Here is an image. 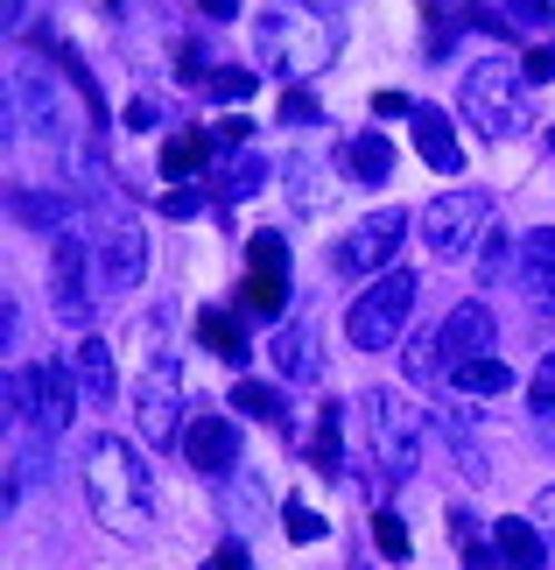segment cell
Returning a JSON list of instances; mask_svg holds the SVG:
<instances>
[{"mask_svg": "<svg viewBox=\"0 0 555 570\" xmlns=\"http://www.w3.org/2000/svg\"><path fill=\"white\" fill-rule=\"evenodd\" d=\"M303 120H317V92H309V85H288L281 92V127H303Z\"/></svg>", "mask_w": 555, "mask_h": 570, "instance_id": "35", "label": "cell"}, {"mask_svg": "<svg viewBox=\"0 0 555 570\" xmlns=\"http://www.w3.org/2000/svg\"><path fill=\"white\" fill-rule=\"evenodd\" d=\"M8 212H14L29 233H63V226L78 218V197H57V190H14V197H8Z\"/></svg>", "mask_w": 555, "mask_h": 570, "instance_id": "20", "label": "cell"}, {"mask_svg": "<svg viewBox=\"0 0 555 570\" xmlns=\"http://www.w3.org/2000/svg\"><path fill=\"white\" fill-rule=\"evenodd\" d=\"M14 99L29 106V127L36 135H50V141H63L78 127V106L57 92V78L50 71H36V63H21V78H14Z\"/></svg>", "mask_w": 555, "mask_h": 570, "instance_id": "12", "label": "cell"}, {"mask_svg": "<svg viewBox=\"0 0 555 570\" xmlns=\"http://www.w3.org/2000/svg\"><path fill=\"white\" fill-rule=\"evenodd\" d=\"M493 542H499V557H506V570H542V529L535 521H493Z\"/></svg>", "mask_w": 555, "mask_h": 570, "instance_id": "24", "label": "cell"}, {"mask_svg": "<svg viewBox=\"0 0 555 570\" xmlns=\"http://www.w3.org/2000/svg\"><path fill=\"white\" fill-rule=\"evenodd\" d=\"M176 451L190 458V472L226 479L239 465V423H232V415H218V409H205V415H190V423H184V444H176Z\"/></svg>", "mask_w": 555, "mask_h": 570, "instance_id": "9", "label": "cell"}, {"mask_svg": "<svg viewBox=\"0 0 555 570\" xmlns=\"http://www.w3.org/2000/svg\"><path fill=\"white\" fill-rule=\"evenodd\" d=\"M408 127H415V148H422V163H429V169H443V177H457V169H464V148H457V135H450V114H443V106H415V114H408Z\"/></svg>", "mask_w": 555, "mask_h": 570, "instance_id": "17", "label": "cell"}, {"mask_svg": "<svg viewBox=\"0 0 555 570\" xmlns=\"http://www.w3.org/2000/svg\"><path fill=\"white\" fill-rule=\"evenodd\" d=\"M436 353H443V338H415L408 353H402V366H408V381H415V387H429L436 374H450V366H443Z\"/></svg>", "mask_w": 555, "mask_h": 570, "instance_id": "30", "label": "cell"}, {"mask_svg": "<svg viewBox=\"0 0 555 570\" xmlns=\"http://www.w3.org/2000/svg\"><path fill=\"white\" fill-rule=\"evenodd\" d=\"M135 423L155 451L184 444V381H176V366H162V374H148L135 387Z\"/></svg>", "mask_w": 555, "mask_h": 570, "instance_id": "8", "label": "cell"}, {"mask_svg": "<svg viewBox=\"0 0 555 570\" xmlns=\"http://www.w3.org/2000/svg\"><path fill=\"white\" fill-rule=\"evenodd\" d=\"M521 71L535 78V85H548V78H555V50H527V63H521Z\"/></svg>", "mask_w": 555, "mask_h": 570, "instance_id": "40", "label": "cell"}, {"mask_svg": "<svg viewBox=\"0 0 555 570\" xmlns=\"http://www.w3.org/2000/svg\"><path fill=\"white\" fill-rule=\"evenodd\" d=\"M260 177H268V163H260L254 148H247V156L226 169V190H232V197H254V190H260Z\"/></svg>", "mask_w": 555, "mask_h": 570, "instance_id": "34", "label": "cell"}, {"mask_svg": "<svg viewBox=\"0 0 555 570\" xmlns=\"http://www.w3.org/2000/svg\"><path fill=\"white\" fill-rule=\"evenodd\" d=\"M485 233H493V197L485 190H443L422 205V239H429L436 261H464Z\"/></svg>", "mask_w": 555, "mask_h": 570, "instance_id": "6", "label": "cell"}, {"mask_svg": "<svg viewBox=\"0 0 555 570\" xmlns=\"http://www.w3.org/2000/svg\"><path fill=\"white\" fill-rule=\"evenodd\" d=\"M281 529H288V542H324V535H330V521H324L317 508H303V500H288Z\"/></svg>", "mask_w": 555, "mask_h": 570, "instance_id": "31", "label": "cell"}, {"mask_svg": "<svg viewBox=\"0 0 555 570\" xmlns=\"http://www.w3.org/2000/svg\"><path fill=\"white\" fill-rule=\"evenodd\" d=\"M50 289H57V317H63V324H85V317H92V296H85V247H78L71 233H57Z\"/></svg>", "mask_w": 555, "mask_h": 570, "instance_id": "14", "label": "cell"}, {"mask_svg": "<svg viewBox=\"0 0 555 570\" xmlns=\"http://www.w3.org/2000/svg\"><path fill=\"white\" fill-rule=\"evenodd\" d=\"M521 63L514 57H478L472 71H464V85H457V99H464V120L478 127V135H493V141H506V135H521Z\"/></svg>", "mask_w": 555, "mask_h": 570, "instance_id": "3", "label": "cell"}, {"mask_svg": "<svg viewBox=\"0 0 555 570\" xmlns=\"http://www.w3.org/2000/svg\"><path fill=\"white\" fill-rule=\"evenodd\" d=\"M63 366H71V381H78V394H85L92 409H106V402L120 394V374H113V345H106V338H78V353L63 360Z\"/></svg>", "mask_w": 555, "mask_h": 570, "instance_id": "16", "label": "cell"}, {"mask_svg": "<svg viewBox=\"0 0 555 570\" xmlns=\"http://www.w3.org/2000/svg\"><path fill=\"white\" fill-rule=\"evenodd\" d=\"M535 521H542V529H548V535H555V487H548V493H542V500H535Z\"/></svg>", "mask_w": 555, "mask_h": 570, "instance_id": "46", "label": "cell"}, {"mask_svg": "<svg viewBox=\"0 0 555 570\" xmlns=\"http://www.w3.org/2000/svg\"><path fill=\"white\" fill-rule=\"evenodd\" d=\"M197 212H205V197H197V190H169L162 197V218H197Z\"/></svg>", "mask_w": 555, "mask_h": 570, "instance_id": "38", "label": "cell"}, {"mask_svg": "<svg viewBox=\"0 0 555 570\" xmlns=\"http://www.w3.org/2000/svg\"><path fill=\"white\" fill-rule=\"evenodd\" d=\"M197 14H211V21H232V14H239V0H197Z\"/></svg>", "mask_w": 555, "mask_h": 570, "instance_id": "45", "label": "cell"}, {"mask_svg": "<svg viewBox=\"0 0 555 570\" xmlns=\"http://www.w3.org/2000/svg\"><path fill=\"white\" fill-rule=\"evenodd\" d=\"M21 374H29V423L42 436H63V430H71V409H78L71 366H21Z\"/></svg>", "mask_w": 555, "mask_h": 570, "instance_id": "11", "label": "cell"}, {"mask_svg": "<svg viewBox=\"0 0 555 570\" xmlns=\"http://www.w3.org/2000/svg\"><path fill=\"white\" fill-rule=\"evenodd\" d=\"M464 570H506V557L485 550V542H472V550H464Z\"/></svg>", "mask_w": 555, "mask_h": 570, "instance_id": "41", "label": "cell"}, {"mask_svg": "<svg viewBox=\"0 0 555 570\" xmlns=\"http://www.w3.org/2000/svg\"><path fill=\"white\" fill-rule=\"evenodd\" d=\"M527 402H535V415H542V423L555 430V353L535 366V381H527Z\"/></svg>", "mask_w": 555, "mask_h": 570, "instance_id": "33", "label": "cell"}, {"mask_svg": "<svg viewBox=\"0 0 555 570\" xmlns=\"http://www.w3.org/2000/svg\"><path fill=\"white\" fill-rule=\"evenodd\" d=\"M205 92H211V99H226V106H239V99H254V92H260V71H247V63H226V71H211V78H205Z\"/></svg>", "mask_w": 555, "mask_h": 570, "instance_id": "28", "label": "cell"}, {"mask_svg": "<svg viewBox=\"0 0 555 570\" xmlns=\"http://www.w3.org/2000/svg\"><path fill=\"white\" fill-rule=\"evenodd\" d=\"M402 233H408V212L402 205H380L373 218H359V233L345 239V268H359V275H373V268H387L394 254H402Z\"/></svg>", "mask_w": 555, "mask_h": 570, "instance_id": "10", "label": "cell"}, {"mask_svg": "<svg viewBox=\"0 0 555 570\" xmlns=\"http://www.w3.org/2000/svg\"><path fill=\"white\" fill-rule=\"evenodd\" d=\"M521 289L535 311H555V226L521 239Z\"/></svg>", "mask_w": 555, "mask_h": 570, "instance_id": "18", "label": "cell"}, {"mask_svg": "<svg viewBox=\"0 0 555 570\" xmlns=\"http://www.w3.org/2000/svg\"><path fill=\"white\" fill-rule=\"evenodd\" d=\"M338 169L351 184H387L394 177V148H387V135H373V127H359V135H345V148H338Z\"/></svg>", "mask_w": 555, "mask_h": 570, "instance_id": "19", "label": "cell"}, {"mask_svg": "<svg viewBox=\"0 0 555 570\" xmlns=\"http://www.w3.org/2000/svg\"><path fill=\"white\" fill-rule=\"evenodd\" d=\"M338 42H345V29L324 8H309V0H281V8H268L260 29H254V63L275 71V78H288V85H309L317 71H330Z\"/></svg>", "mask_w": 555, "mask_h": 570, "instance_id": "1", "label": "cell"}, {"mask_svg": "<svg viewBox=\"0 0 555 570\" xmlns=\"http://www.w3.org/2000/svg\"><path fill=\"white\" fill-rule=\"evenodd\" d=\"M288 197H296V212H324L330 205V184H324V169L309 163V156L288 163Z\"/></svg>", "mask_w": 555, "mask_h": 570, "instance_id": "27", "label": "cell"}, {"mask_svg": "<svg viewBox=\"0 0 555 570\" xmlns=\"http://www.w3.org/2000/svg\"><path fill=\"white\" fill-rule=\"evenodd\" d=\"M450 387L457 394H506L514 387V366L506 360H464V366H450Z\"/></svg>", "mask_w": 555, "mask_h": 570, "instance_id": "26", "label": "cell"}, {"mask_svg": "<svg viewBox=\"0 0 555 570\" xmlns=\"http://www.w3.org/2000/svg\"><path fill=\"white\" fill-rule=\"evenodd\" d=\"M514 8H521L527 29H542V21H548V0H514Z\"/></svg>", "mask_w": 555, "mask_h": 570, "instance_id": "44", "label": "cell"}, {"mask_svg": "<svg viewBox=\"0 0 555 570\" xmlns=\"http://www.w3.org/2000/svg\"><path fill=\"white\" fill-rule=\"evenodd\" d=\"M281 303H288V247H281V233H254L247 239L239 311H247V317H281Z\"/></svg>", "mask_w": 555, "mask_h": 570, "instance_id": "7", "label": "cell"}, {"mask_svg": "<svg viewBox=\"0 0 555 570\" xmlns=\"http://www.w3.org/2000/svg\"><path fill=\"white\" fill-rule=\"evenodd\" d=\"M443 353H450V366H464V360H493V311H485L478 296L450 311V324H443Z\"/></svg>", "mask_w": 555, "mask_h": 570, "instance_id": "15", "label": "cell"}, {"mask_svg": "<svg viewBox=\"0 0 555 570\" xmlns=\"http://www.w3.org/2000/svg\"><path fill=\"white\" fill-rule=\"evenodd\" d=\"M211 148H218V135H211V127H176V135L162 141V177H169V184L197 177V169L211 163Z\"/></svg>", "mask_w": 555, "mask_h": 570, "instance_id": "21", "label": "cell"}, {"mask_svg": "<svg viewBox=\"0 0 555 570\" xmlns=\"http://www.w3.org/2000/svg\"><path fill=\"white\" fill-rule=\"evenodd\" d=\"M499 268H506V233H485V239H478V275L493 282Z\"/></svg>", "mask_w": 555, "mask_h": 570, "instance_id": "36", "label": "cell"}, {"mask_svg": "<svg viewBox=\"0 0 555 570\" xmlns=\"http://www.w3.org/2000/svg\"><path fill=\"white\" fill-rule=\"evenodd\" d=\"M247 127H254V120H239V114H226V120H218V127H211V135H218V141H226V148H232V141H247Z\"/></svg>", "mask_w": 555, "mask_h": 570, "instance_id": "42", "label": "cell"}, {"mask_svg": "<svg viewBox=\"0 0 555 570\" xmlns=\"http://www.w3.org/2000/svg\"><path fill=\"white\" fill-rule=\"evenodd\" d=\"M205 570H254V557H247V542H218L205 557Z\"/></svg>", "mask_w": 555, "mask_h": 570, "instance_id": "37", "label": "cell"}, {"mask_svg": "<svg viewBox=\"0 0 555 570\" xmlns=\"http://www.w3.org/2000/svg\"><path fill=\"white\" fill-rule=\"evenodd\" d=\"M309 465H317L324 479L345 472V402H324L317 409V436H309Z\"/></svg>", "mask_w": 555, "mask_h": 570, "instance_id": "22", "label": "cell"}, {"mask_svg": "<svg viewBox=\"0 0 555 570\" xmlns=\"http://www.w3.org/2000/svg\"><path fill=\"white\" fill-rule=\"evenodd\" d=\"M359 415H366L373 458L387 465V479H415V472H422V436H415V409H408V394H394V387H366V394H359Z\"/></svg>", "mask_w": 555, "mask_h": 570, "instance_id": "5", "label": "cell"}, {"mask_svg": "<svg viewBox=\"0 0 555 570\" xmlns=\"http://www.w3.org/2000/svg\"><path fill=\"white\" fill-rule=\"evenodd\" d=\"M275 366H281V381H317V332L309 324H281Z\"/></svg>", "mask_w": 555, "mask_h": 570, "instance_id": "23", "label": "cell"}, {"mask_svg": "<svg viewBox=\"0 0 555 570\" xmlns=\"http://www.w3.org/2000/svg\"><path fill=\"white\" fill-rule=\"evenodd\" d=\"M85 500H92V514L113 535H141L148 529L155 521V487H148V465L135 458V444L92 436V451H85Z\"/></svg>", "mask_w": 555, "mask_h": 570, "instance_id": "2", "label": "cell"}, {"mask_svg": "<svg viewBox=\"0 0 555 570\" xmlns=\"http://www.w3.org/2000/svg\"><path fill=\"white\" fill-rule=\"evenodd\" d=\"M99 268H106V289L127 296V289H141V275H148V239L141 226H113L99 239Z\"/></svg>", "mask_w": 555, "mask_h": 570, "instance_id": "13", "label": "cell"}, {"mask_svg": "<svg viewBox=\"0 0 555 570\" xmlns=\"http://www.w3.org/2000/svg\"><path fill=\"white\" fill-rule=\"evenodd\" d=\"M197 338H205L218 360L247 366V332H239V317H226V311H197Z\"/></svg>", "mask_w": 555, "mask_h": 570, "instance_id": "25", "label": "cell"}, {"mask_svg": "<svg viewBox=\"0 0 555 570\" xmlns=\"http://www.w3.org/2000/svg\"><path fill=\"white\" fill-rule=\"evenodd\" d=\"M415 296H422V282L408 275V268H387L373 289L345 311V332H351V345L359 353H387V345H402V332H408V317H415Z\"/></svg>", "mask_w": 555, "mask_h": 570, "instance_id": "4", "label": "cell"}, {"mask_svg": "<svg viewBox=\"0 0 555 570\" xmlns=\"http://www.w3.org/2000/svg\"><path fill=\"white\" fill-rule=\"evenodd\" d=\"M373 542H380V557L402 563V557H408V521L394 514V508H380V514H373Z\"/></svg>", "mask_w": 555, "mask_h": 570, "instance_id": "32", "label": "cell"}, {"mask_svg": "<svg viewBox=\"0 0 555 570\" xmlns=\"http://www.w3.org/2000/svg\"><path fill=\"white\" fill-rule=\"evenodd\" d=\"M450 542H457V550H472V542H478V514L472 508H450Z\"/></svg>", "mask_w": 555, "mask_h": 570, "instance_id": "39", "label": "cell"}, {"mask_svg": "<svg viewBox=\"0 0 555 570\" xmlns=\"http://www.w3.org/2000/svg\"><path fill=\"white\" fill-rule=\"evenodd\" d=\"M0 338H8V353H14V338H21V317H14V296L0 303Z\"/></svg>", "mask_w": 555, "mask_h": 570, "instance_id": "43", "label": "cell"}, {"mask_svg": "<svg viewBox=\"0 0 555 570\" xmlns=\"http://www.w3.org/2000/svg\"><path fill=\"white\" fill-rule=\"evenodd\" d=\"M232 409H247L254 423H281V394L260 387V381H239V387H232Z\"/></svg>", "mask_w": 555, "mask_h": 570, "instance_id": "29", "label": "cell"}]
</instances>
